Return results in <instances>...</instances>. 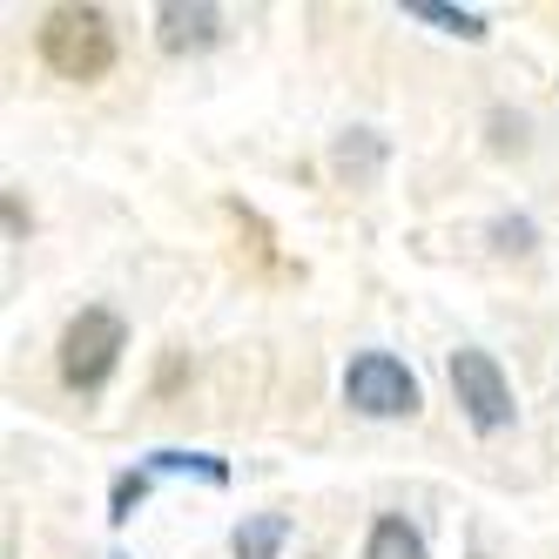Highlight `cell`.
<instances>
[{"instance_id":"3957f363","label":"cell","mask_w":559,"mask_h":559,"mask_svg":"<svg viewBox=\"0 0 559 559\" xmlns=\"http://www.w3.org/2000/svg\"><path fill=\"white\" fill-rule=\"evenodd\" d=\"M344 397L365 418H412L418 412V378L397 365L391 350H365V357H350V371H344Z\"/></svg>"},{"instance_id":"8fae6325","label":"cell","mask_w":559,"mask_h":559,"mask_svg":"<svg viewBox=\"0 0 559 559\" xmlns=\"http://www.w3.org/2000/svg\"><path fill=\"white\" fill-rule=\"evenodd\" d=\"M142 492H148V472H135V478H115V512H108V519H129Z\"/></svg>"},{"instance_id":"7a4b0ae2","label":"cell","mask_w":559,"mask_h":559,"mask_svg":"<svg viewBox=\"0 0 559 559\" xmlns=\"http://www.w3.org/2000/svg\"><path fill=\"white\" fill-rule=\"evenodd\" d=\"M122 350H129V331H122V317L115 310H82L74 324L61 331V384L68 391H102L115 378V365H122Z\"/></svg>"},{"instance_id":"52a82bcc","label":"cell","mask_w":559,"mask_h":559,"mask_svg":"<svg viewBox=\"0 0 559 559\" xmlns=\"http://www.w3.org/2000/svg\"><path fill=\"white\" fill-rule=\"evenodd\" d=\"M365 559H431L425 552V539H418V526H405V519H378L371 526V546H365Z\"/></svg>"},{"instance_id":"5b68a950","label":"cell","mask_w":559,"mask_h":559,"mask_svg":"<svg viewBox=\"0 0 559 559\" xmlns=\"http://www.w3.org/2000/svg\"><path fill=\"white\" fill-rule=\"evenodd\" d=\"M216 34H223V14L216 8H182V0H169L163 14H155V41H163L169 55H203V48H216Z\"/></svg>"},{"instance_id":"277c9868","label":"cell","mask_w":559,"mask_h":559,"mask_svg":"<svg viewBox=\"0 0 559 559\" xmlns=\"http://www.w3.org/2000/svg\"><path fill=\"white\" fill-rule=\"evenodd\" d=\"M452 397L478 431H506L512 425V384L492 365V350H459L452 357Z\"/></svg>"},{"instance_id":"8992f818","label":"cell","mask_w":559,"mask_h":559,"mask_svg":"<svg viewBox=\"0 0 559 559\" xmlns=\"http://www.w3.org/2000/svg\"><path fill=\"white\" fill-rule=\"evenodd\" d=\"M290 539V519L284 512H257L236 526V559H276V546Z\"/></svg>"},{"instance_id":"30bf717a","label":"cell","mask_w":559,"mask_h":559,"mask_svg":"<svg viewBox=\"0 0 559 559\" xmlns=\"http://www.w3.org/2000/svg\"><path fill=\"white\" fill-rule=\"evenodd\" d=\"M337 169L365 182V176L378 169V142H371V135H357V142H337Z\"/></svg>"},{"instance_id":"6da1fadb","label":"cell","mask_w":559,"mask_h":559,"mask_svg":"<svg viewBox=\"0 0 559 559\" xmlns=\"http://www.w3.org/2000/svg\"><path fill=\"white\" fill-rule=\"evenodd\" d=\"M41 61L61 82H102L115 68V27L102 8H48L41 14Z\"/></svg>"},{"instance_id":"ba28073f","label":"cell","mask_w":559,"mask_h":559,"mask_svg":"<svg viewBox=\"0 0 559 559\" xmlns=\"http://www.w3.org/2000/svg\"><path fill=\"white\" fill-rule=\"evenodd\" d=\"M405 14H412V21H438L445 34H465V41H486V21H478L472 8H438V0H412Z\"/></svg>"},{"instance_id":"9c48e42d","label":"cell","mask_w":559,"mask_h":559,"mask_svg":"<svg viewBox=\"0 0 559 559\" xmlns=\"http://www.w3.org/2000/svg\"><path fill=\"white\" fill-rule=\"evenodd\" d=\"M148 472H203L210 486H223V478H229V465L223 459H203V452H155Z\"/></svg>"}]
</instances>
